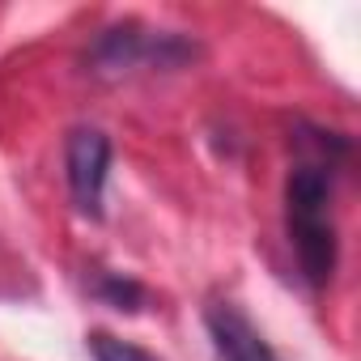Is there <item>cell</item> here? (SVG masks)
<instances>
[{
	"label": "cell",
	"mask_w": 361,
	"mask_h": 361,
	"mask_svg": "<svg viewBox=\"0 0 361 361\" xmlns=\"http://www.w3.org/2000/svg\"><path fill=\"white\" fill-rule=\"evenodd\" d=\"M302 157L289 170L285 183V226L289 243L298 251L302 276L319 289L336 272V221H331V161L323 157Z\"/></svg>",
	"instance_id": "1"
},
{
	"label": "cell",
	"mask_w": 361,
	"mask_h": 361,
	"mask_svg": "<svg viewBox=\"0 0 361 361\" xmlns=\"http://www.w3.org/2000/svg\"><path fill=\"white\" fill-rule=\"evenodd\" d=\"M68 188L81 217H102V188L111 170V140L98 128H77L68 136Z\"/></svg>",
	"instance_id": "2"
},
{
	"label": "cell",
	"mask_w": 361,
	"mask_h": 361,
	"mask_svg": "<svg viewBox=\"0 0 361 361\" xmlns=\"http://www.w3.org/2000/svg\"><path fill=\"white\" fill-rule=\"evenodd\" d=\"M183 56H192L188 43L170 35H136V26H115L94 47V64L102 73H123L136 64H178Z\"/></svg>",
	"instance_id": "3"
},
{
	"label": "cell",
	"mask_w": 361,
	"mask_h": 361,
	"mask_svg": "<svg viewBox=\"0 0 361 361\" xmlns=\"http://www.w3.org/2000/svg\"><path fill=\"white\" fill-rule=\"evenodd\" d=\"M204 323H209L217 361H281L272 353V344L259 336V327L234 302H213L204 310Z\"/></svg>",
	"instance_id": "4"
},
{
	"label": "cell",
	"mask_w": 361,
	"mask_h": 361,
	"mask_svg": "<svg viewBox=\"0 0 361 361\" xmlns=\"http://www.w3.org/2000/svg\"><path fill=\"white\" fill-rule=\"evenodd\" d=\"M90 353H94V361H161V357H153L149 348H140V344H132V340H119V336H111V331H94V336H90Z\"/></svg>",
	"instance_id": "5"
},
{
	"label": "cell",
	"mask_w": 361,
	"mask_h": 361,
	"mask_svg": "<svg viewBox=\"0 0 361 361\" xmlns=\"http://www.w3.org/2000/svg\"><path fill=\"white\" fill-rule=\"evenodd\" d=\"M98 293L115 306V310H140V285L136 281H128V276H106L102 285H98Z\"/></svg>",
	"instance_id": "6"
}]
</instances>
